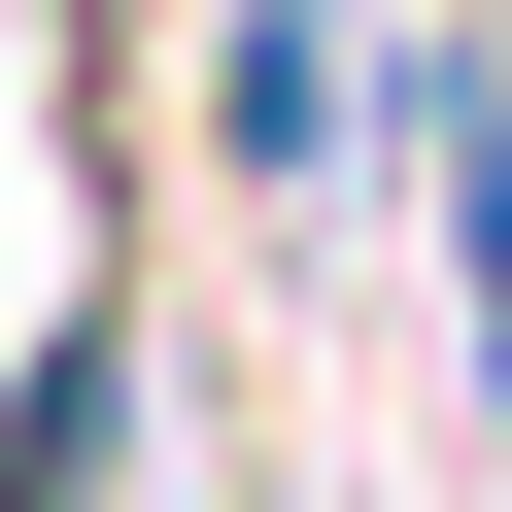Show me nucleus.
I'll return each mask as SVG.
<instances>
[{"label": "nucleus", "mask_w": 512, "mask_h": 512, "mask_svg": "<svg viewBox=\"0 0 512 512\" xmlns=\"http://www.w3.org/2000/svg\"><path fill=\"white\" fill-rule=\"evenodd\" d=\"M0 512H137V308L35 342V410H0Z\"/></svg>", "instance_id": "nucleus-1"}]
</instances>
